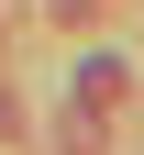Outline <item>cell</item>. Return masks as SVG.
<instances>
[{"instance_id": "obj_1", "label": "cell", "mask_w": 144, "mask_h": 155, "mask_svg": "<svg viewBox=\"0 0 144 155\" xmlns=\"http://www.w3.org/2000/svg\"><path fill=\"white\" fill-rule=\"evenodd\" d=\"M122 100V55H89V67H78V111H111Z\"/></svg>"}]
</instances>
